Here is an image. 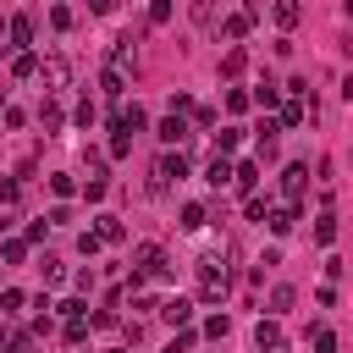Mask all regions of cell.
<instances>
[{
  "label": "cell",
  "mask_w": 353,
  "mask_h": 353,
  "mask_svg": "<svg viewBox=\"0 0 353 353\" xmlns=\"http://www.w3.org/2000/svg\"><path fill=\"white\" fill-rule=\"evenodd\" d=\"M50 22H55V28L66 33V28H72V11H66V6H50Z\"/></svg>",
  "instance_id": "8d00e7d4"
},
{
  "label": "cell",
  "mask_w": 353,
  "mask_h": 353,
  "mask_svg": "<svg viewBox=\"0 0 353 353\" xmlns=\"http://www.w3.org/2000/svg\"><path fill=\"white\" fill-rule=\"evenodd\" d=\"M314 243H320V248H331V243H336V215H331V210H320V215H314Z\"/></svg>",
  "instance_id": "4fadbf2b"
},
{
  "label": "cell",
  "mask_w": 353,
  "mask_h": 353,
  "mask_svg": "<svg viewBox=\"0 0 353 353\" xmlns=\"http://www.w3.org/2000/svg\"><path fill=\"white\" fill-rule=\"evenodd\" d=\"M248 105H254V99H248V94H243V88H226V110H232V116H243V110H248Z\"/></svg>",
  "instance_id": "83f0119b"
},
{
  "label": "cell",
  "mask_w": 353,
  "mask_h": 353,
  "mask_svg": "<svg viewBox=\"0 0 353 353\" xmlns=\"http://www.w3.org/2000/svg\"><path fill=\"white\" fill-rule=\"evenodd\" d=\"M342 11H347V17H353V0H342Z\"/></svg>",
  "instance_id": "ee69618b"
},
{
  "label": "cell",
  "mask_w": 353,
  "mask_h": 353,
  "mask_svg": "<svg viewBox=\"0 0 353 353\" xmlns=\"http://www.w3.org/2000/svg\"><path fill=\"white\" fill-rule=\"evenodd\" d=\"M270 353H281V347H270Z\"/></svg>",
  "instance_id": "7dc6e473"
},
{
  "label": "cell",
  "mask_w": 353,
  "mask_h": 353,
  "mask_svg": "<svg viewBox=\"0 0 353 353\" xmlns=\"http://www.w3.org/2000/svg\"><path fill=\"white\" fill-rule=\"evenodd\" d=\"M210 182H215V188H226V182H232V160H226L221 149H215V160H210Z\"/></svg>",
  "instance_id": "ffe728a7"
},
{
  "label": "cell",
  "mask_w": 353,
  "mask_h": 353,
  "mask_svg": "<svg viewBox=\"0 0 353 353\" xmlns=\"http://www.w3.org/2000/svg\"><path fill=\"white\" fill-rule=\"evenodd\" d=\"M132 265H138V276H149V281H165V276H171V254H165L160 243H138V248H132Z\"/></svg>",
  "instance_id": "6da1fadb"
},
{
  "label": "cell",
  "mask_w": 353,
  "mask_h": 353,
  "mask_svg": "<svg viewBox=\"0 0 353 353\" xmlns=\"http://www.w3.org/2000/svg\"><path fill=\"white\" fill-rule=\"evenodd\" d=\"M309 336H314V353H336V336H331V331H325V325H314V331H309Z\"/></svg>",
  "instance_id": "4dcf8cb0"
},
{
  "label": "cell",
  "mask_w": 353,
  "mask_h": 353,
  "mask_svg": "<svg viewBox=\"0 0 353 353\" xmlns=\"http://www.w3.org/2000/svg\"><path fill=\"white\" fill-rule=\"evenodd\" d=\"M254 182H259V165H254V160L232 165V188H237V193H254Z\"/></svg>",
  "instance_id": "7c38bea8"
},
{
  "label": "cell",
  "mask_w": 353,
  "mask_h": 353,
  "mask_svg": "<svg viewBox=\"0 0 353 353\" xmlns=\"http://www.w3.org/2000/svg\"><path fill=\"white\" fill-rule=\"evenodd\" d=\"M50 193H55V199H72L77 182H72V176H50Z\"/></svg>",
  "instance_id": "d6a6232c"
},
{
  "label": "cell",
  "mask_w": 353,
  "mask_h": 353,
  "mask_svg": "<svg viewBox=\"0 0 353 353\" xmlns=\"http://www.w3.org/2000/svg\"><path fill=\"white\" fill-rule=\"evenodd\" d=\"M248 99H254V105H281V88H276V83L265 77V83H259V88H254Z\"/></svg>",
  "instance_id": "603a6c76"
},
{
  "label": "cell",
  "mask_w": 353,
  "mask_h": 353,
  "mask_svg": "<svg viewBox=\"0 0 353 353\" xmlns=\"http://www.w3.org/2000/svg\"><path fill=\"white\" fill-rule=\"evenodd\" d=\"M182 138H188V121H182V116L171 110V116L160 121V143H182Z\"/></svg>",
  "instance_id": "9a60e30c"
},
{
  "label": "cell",
  "mask_w": 353,
  "mask_h": 353,
  "mask_svg": "<svg viewBox=\"0 0 353 353\" xmlns=\"http://www.w3.org/2000/svg\"><path fill=\"white\" fill-rule=\"evenodd\" d=\"M22 254H28V243H22V237H11V243L0 248V259H6V265H22Z\"/></svg>",
  "instance_id": "f1b7e54d"
},
{
  "label": "cell",
  "mask_w": 353,
  "mask_h": 353,
  "mask_svg": "<svg viewBox=\"0 0 353 353\" xmlns=\"http://www.w3.org/2000/svg\"><path fill=\"white\" fill-rule=\"evenodd\" d=\"M254 342H259V353L281 347V325H276V320H259V325H254Z\"/></svg>",
  "instance_id": "5bb4252c"
},
{
  "label": "cell",
  "mask_w": 353,
  "mask_h": 353,
  "mask_svg": "<svg viewBox=\"0 0 353 353\" xmlns=\"http://www.w3.org/2000/svg\"><path fill=\"white\" fill-rule=\"evenodd\" d=\"M204 221H210L204 204H182V221H176V226H182V232H204Z\"/></svg>",
  "instance_id": "2e32d148"
},
{
  "label": "cell",
  "mask_w": 353,
  "mask_h": 353,
  "mask_svg": "<svg viewBox=\"0 0 353 353\" xmlns=\"http://www.w3.org/2000/svg\"><path fill=\"white\" fill-rule=\"evenodd\" d=\"M188 347H193V331H176V336L165 342V353H188Z\"/></svg>",
  "instance_id": "d590c367"
},
{
  "label": "cell",
  "mask_w": 353,
  "mask_h": 353,
  "mask_svg": "<svg viewBox=\"0 0 353 353\" xmlns=\"http://www.w3.org/2000/svg\"><path fill=\"white\" fill-rule=\"evenodd\" d=\"M265 221H270V232H276V237H287V232L298 226V204H281V210H270Z\"/></svg>",
  "instance_id": "30bf717a"
},
{
  "label": "cell",
  "mask_w": 353,
  "mask_h": 353,
  "mask_svg": "<svg viewBox=\"0 0 353 353\" xmlns=\"http://www.w3.org/2000/svg\"><path fill=\"white\" fill-rule=\"evenodd\" d=\"M160 320H165V325H188V320H193V298H165V303H160Z\"/></svg>",
  "instance_id": "52a82bcc"
},
{
  "label": "cell",
  "mask_w": 353,
  "mask_h": 353,
  "mask_svg": "<svg viewBox=\"0 0 353 353\" xmlns=\"http://www.w3.org/2000/svg\"><path fill=\"white\" fill-rule=\"evenodd\" d=\"M243 72H248V50H243V44H232V50L221 55V77H243Z\"/></svg>",
  "instance_id": "9c48e42d"
},
{
  "label": "cell",
  "mask_w": 353,
  "mask_h": 353,
  "mask_svg": "<svg viewBox=\"0 0 353 353\" xmlns=\"http://www.w3.org/2000/svg\"><path fill=\"white\" fill-rule=\"evenodd\" d=\"M99 243H105L99 232H77V248H83V254H99Z\"/></svg>",
  "instance_id": "e575fe53"
},
{
  "label": "cell",
  "mask_w": 353,
  "mask_h": 353,
  "mask_svg": "<svg viewBox=\"0 0 353 353\" xmlns=\"http://www.w3.org/2000/svg\"><path fill=\"white\" fill-rule=\"evenodd\" d=\"M149 22L165 28V22H171V0H154V6H149Z\"/></svg>",
  "instance_id": "1f68e13d"
},
{
  "label": "cell",
  "mask_w": 353,
  "mask_h": 353,
  "mask_svg": "<svg viewBox=\"0 0 353 353\" xmlns=\"http://www.w3.org/2000/svg\"><path fill=\"white\" fill-rule=\"evenodd\" d=\"M182 176H188V154H182V149L154 160V188H171V182H182Z\"/></svg>",
  "instance_id": "3957f363"
},
{
  "label": "cell",
  "mask_w": 353,
  "mask_h": 353,
  "mask_svg": "<svg viewBox=\"0 0 353 353\" xmlns=\"http://www.w3.org/2000/svg\"><path fill=\"white\" fill-rule=\"evenodd\" d=\"M99 88H105V94H110V99H121V94H127V77H121V72H110V66H105V72H99Z\"/></svg>",
  "instance_id": "d6986e66"
},
{
  "label": "cell",
  "mask_w": 353,
  "mask_h": 353,
  "mask_svg": "<svg viewBox=\"0 0 353 353\" xmlns=\"http://www.w3.org/2000/svg\"><path fill=\"white\" fill-rule=\"evenodd\" d=\"M281 121H287V127H298V121H309V116H303V99H298V94H292V99L281 105Z\"/></svg>",
  "instance_id": "484cf974"
},
{
  "label": "cell",
  "mask_w": 353,
  "mask_h": 353,
  "mask_svg": "<svg viewBox=\"0 0 353 353\" xmlns=\"http://www.w3.org/2000/svg\"><path fill=\"white\" fill-rule=\"evenodd\" d=\"M6 39H11V50H28V44H33V22H28V17H11V22H6Z\"/></svg>",
  "instance_id": "ba28073f"
},
{
  "label": "cell",
  "mask_w": 353,
  "mask_h": 353,
  "mask_svg": "<svg viewBox=\"0 0 353 353\" xmlns=\"http://www.w3.org/2000/svg\"><path fill=\"white\" fill-rule=\"evenodd\" d=\"M39 276H44V287H61V281H66V270H61V259H55V254H44V259H39Z\"/></svg>",
  "instance_id": "ac0fdd59"
},
{
  "label": "cell",
  "mask_w": 353,
  "mask_h": 353,
  "mask_svg": "<svg viewBox=\"0 0 353 353\" xmlns=\"http://www.w3.org/2000/svg\"><path fill=\"white\" fill-rule=\"evenodd\" d=\"M22 303H28V298H22V292H17V287H6V292H0V309H6V314H17V309H22Z\"/></svg>",
  "instance_id": "836d02e7"
},
{
  "label": "cell",
  "mask_w": 353,
  "mask_h": 353,
  "mask_svg": "<svg viewBox=\"0 0 353 353\" xmlns=\"http://www.w3.org/2000/svg\"><path fill=\"white\" fill-rule=\"evenodd\" d=\"M226 331H232V320H226V314H210V320H204V336H215V342H221Z\"/></svg>",
  "instance_id": "f546056e"
},
{
  "label": "cell",
  "mask_w": 353,
  "mask_h": 353,
  "mask_svg": "<svg viewBox=\"0 0 353 353\" xmlns=\"http://www.w3.org/2000/svg\"><path fill=\"white\" fill-rule=\"evenodd\" d=\"M270 17H276V28H298V22H303V6H298V0H276Z\"/></svg>",
  "instance_id": "8fae6325"
},
{
  "label": "cell",
  "mask_w": 353,
  "mask_h": 353,
  "mask_svg": "<svg viewBox=\"0 0 353 353\" xmlns=\"http://www.w3.org/2000/svg\"><path fill=\"white\" fill-rule=\"evenodd\" d=\"M193 22L215 33V0H193Z\"/></svg>",
  "instance_id": "d4e9b609"
},
{
  "label": "cell",
  "mask_w": 353,
  "mask_h": 353,
  "mask_svg": "<svg viewBox=\"0 0 353 353\" xmlns=\"http://www.w3.org/2000/svg\"><path fill=\"white\" fill-rule=\"evenodd\" d=\"M110 353H121V347H110Z\"/></svg>",
  "instance_id": "bcb514c9"
},
{
  "label": "cell",
  "mask_w": 353,
  "mask_h": 353,
  "mask_svg": "<svg viewBox=\"0 0 353 353\" xmlns=\"http://www.w3.org/2000/svg\"><path fill=\"white\" fill-rule=\"evenodd\" d=\"M83 165H88V176H99V171H105V154H99V149H88V154H83Z\"/></svg>",
  "instance_id": "60d3db41"
},
{
  "label": "cell",
  "mask_w": 353,
  "mask_h": 353,
  "mask_svg": "<svg viewBox=\"0 0 353 353\" xmlns=\"http://www.w3.org/2000/svg\"><path fill=\"white\" fill-rule=\"evenodd\" d=\"M39 77H44V88L55 94V88H66V77H72V66H66V55H44V66H39Z\"/></svg>",
  "instance_id": "8992f818"
},
{
  "label": "cell",
  "mask_w": 353,
  "mask_h": 353,
  "mask_svg": "<svg viewBox=\"0 0 353 353\" xmlns=\"http://www.w3.org/2000/svg\"><path fill=\"white\" fill-rule=\"evenodd\" d=\"M254 17H259V11H254V6H243L237 17H226V22H215V39H243V33L254 28Z\"/></svg>",
  "instance_id": "5b68a950"
},
{
  "label": "cell",
  "mask_w": 353,
  "mask_h": 353,
  "mask_svg": "<svg viewBox=\"0 0 353 353\" xmlns=\"http://www.w3.org/2000/svg\"><path fill=\"white\" fill-rule=\"evenodd\" d=\"M303 188H309V165H303V160H292V165L281 171V193H287V204H298V199H303Z\"/></svg>",
  "instance_id": "277c9868"
},
{
  "label": "cell",
  "mask_w": 353,
  "mask_h": 353,
  "mask_svg": "<svg viewBox=\"0 0 353 353\" xmlns=\"http://www.w3.org/2000/svg\"><path fill=\"white\" fill-rule=\"evenodd\" d=\"M342 99H353V72H347V77H342Z\"/></svg>",
  "instance_id": "7bdbcfd3"
},
{
  "label": "cell",
  "mask_w": 353,
  "mask_h": 353,
  "mask_svg": "<svg viewBox=\"0 0 353 353\" xmlns=\"http://www.w3.org/2000/svg\"><path fill=\"white\" fill-rule=\"evenodd\" d=\"M88 11H94V17H110V11H116V0H88Z\"/></svg>",
  "instance_id": "b9f144b4"
},
{
  "label": "cell",
  "mask_w": 353,
  "mask_h": 353,
  "mask_svg": "<svg viewBox=\"0 0 353 353\" xmlns=\"http://www.w3.org/2000/svg\"><path fill=\"white\" fill-rule=\"evenodd\" d=\"M232 292V281H226V270H215V254L199 265V303H221Z\"/></svg>",
  "instance_id": "7a4b0ae2"
},
{
  "label": "cell",
  "mask_w": 353,
  "mask_h": 353,
  "mask_svg": "<svg viewBox=\"0 0 353 353\" xmlns=\"http://www.w3.org/2000/svg\"><path fill=\"white\" fill-rule=\"evenodd\" d=\"M11 77H39V55H33V50H17V61H11Z\"/></svg>",
  "instance_id": "e0dca14e"
},
{
  "label": "cell",
  "mask_w": 353,
  "mask_h": 353,
  "mask_svg": "<svg viewBox=\"0 0 353 353\" xmlns=\"http://www.w3.org/2000/svg\"><path fill=\"white\" fill-rule=\"evenodd\" d=\"M0 39H6V17H0Z\"/></svg>",
  "instance_id": "f6af8a7d"
},
{
  "label": "cell",
  "mask_w": 353,
  "mask_h": 353,
  "mask_svg": "<svg viewBox=\"0 0 353 353\" xmlns=\"http://www.w3.org/2000/svg\"><path fill=\"white\" fill-rule=\"evenodd\" d=\"M292 303H298V292H292V287H276V292H270V314H287Z\"/></svg>",
  "instance_id": "cb8c5ba5"
},
{
  "label": "cell",
  "mask_w": 353,
  "mask_h": 353,
  "mask_svg": "<svg viewBox=\"0 0 353 353\" xmlns=\"http://www.w3.org/2000/svg\"><path fill=\"white\" fill-rule=\"evenodd\" d=\"M0 121H6V127H11V132H17V127H22V121H28V116H22V110H17V105H6V110H0Z\"/></svg>",
  "instance_id": "f35d334b"
},
{
  "label": "cell",
  "mask_w": 353,
  "mask_h": 353,
  "mask_svg": "<svg viewBox=\"0 0 353 353\" xmlns=\"http://www.w3.org/2000/svg\"><path fill=\"white\" fill-rule=\"evenodd\" d=\"M94 232H99L105 243H121V237H127V226H121L116 215H99V226H94Z\"/></svg>",
  "instance_id": "44dd1931"
},
{
  "label": "cell",
  "mask_w": 353,
  "mask_h": 353,
  "mask_svg": "<svg viewBox=\"0 0 353 353\" xmlns=\"http://www.w3.org/2000/svg\"><path fill=\"white\" fill-rule=\"evenodd\" d=\"M237 143H243V127H226V132H221V154H226V149H237Z\"/></svg>",
  "instance_id": "ab89813d"
},
{
  "label": "cell",
  "mask_w": 353,
  "mask_h": 353,
  "mask_svg": "<svg viewBox=\"0 0 353 353\" xmlns=\"http://www.w3.org/2000/svg\"><path fill=\"white\" fill-rule=\"evenodd\" d=\"M94 116H99V110H94V99H83V105H77V127H94Z\"/></svg>",
  "instance_id": "74e56055"
},
{
  "label": "cell",
  "mask_w": 353,
  "mask_h": 353,
  "mask_svg": "<svg viewBox=\"0 0 353 353\" xmlns=\"http://www.w3.org/2000/svg\"><path fill=\"white\" fill-rule=\"evenodd\" d=\"M66 342H72V347L88 342V314H72V320H66Z\"/></svg>",
  "instance_id": "7402d4cb"
},
{
  "label": "cell",
  "mask_w": 353,
  "mask_h": 353,
  "mask_svg": "<svg viewBox=\"0 0 353 353\" xmlns=\"http://www.w3.org/2000/svg\"><path fill=\"white\" fill-rule=\"evenodd\" d=\"M39 121H44V132H55V127H61V105L44 99V105H39Z\"/></svg>",
  "instance_id": "4316f807"
}]
</instances>
